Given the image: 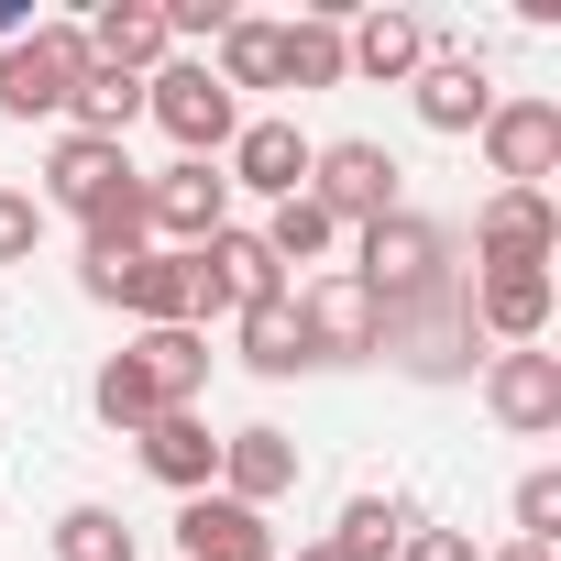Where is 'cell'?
<instances>
[{
	"instance_id": "cell-1",
	"label": "cell",
	"mask_w": 561,
	"mask_h": 561,
	"mask_svg": "<svg viewBox=\"0 0 561 561\" xmlns=\"http://www.w3.org/2000/svg\"><path fill=\"white\" fill-rule=\"evenodd\" d=\"M342 275L386 320L397 309H430V298H451V231L419 220V209H386V220H364V264H342Z\"/></svg>"
},
{
	"instance_id": "cell-2",
	"label": "cell",
	"mask_w": 561,
	"mask_h": 561,
	"mask_svg": "<svg viewBox=\"0 0 561 561\" xmlns=\"http://www.w3.org/2000/svg\"><path fill=\"white\" fill-rule=\"evenodd\" d=\"M144 122H165V144H176L187 165H220L231 133H242V100L209 78V56H165V67L144 78Z\"/></svg>"
},
{
	"instance_id": "cell-3",
	"label": "cell",
	"mask_w": 561,
	"mask_h": 561,
	"mask_svg": "<svg viewBox=\"0 0 561 561\" xmlns=\"http://www.w3.org/2000/svg\"><path fill=\"white\" fill-rule=\"evenodd\" d=\"M89 78V34L78 23H34L23 45H0V111L12 122H56Z\"/></svg>"
},
{
	"instance_id": "cell-4",
	"label": "cell",
	"mask_w": 561,
	"mask_h": 561,
	"mask_svg": "<svg viewBox=\"0 0 561 561\" xmlns=\"http://www.w3.org/2000/svg\"><path fill=\"white\" fill-rule=\"evenodd\" d=\"M264 298H287V264L264 253V231H209L198 242V331L209 320H242V309H264Z\"/></svg>"
},
{
	"instance_id": "cell-5",
	"label": "cell",
	"mask_w": 561,
	"mask_h": 561,
	"mask_svg": "<svg viewBox=\"0 0 561 561\" xmlns=\"http://www.w3.org/2000/svg\"><path fill=\"white\" fill-rule=\"evenodd\" d=\"M462 320L484 342H506V353H539V331H550V264H473Z\"/></svg>"
},
{
	"instance_id": "cell-6",
	"label": "cell",
	"mask_w": 561,
	"mask_h": 561,
	"mask_svg": "<svg viewBox=\"0 0 561 561\" xmlns=\"http://www.w3.org/2000/svg\"><path fill=\"white\" fill-rule=\"evenodd\" d=\"M309 198H320L342 231H364V220L397 209V154L364 144V133H353V144H320V154H309Z\"/></svg>"
},
{
	"instance_id": "cell-7",
	"label": "cell",
	"mask_w": 561,
	"mask_h": 561,
	"mask_svg": "<svg viewBox=\"0 0 561 561\" xmlns=\"http://www.w3.org/2000/svg\"><path fill=\"white\" fill-rule=\"evenodd\" d=\"M144 231H165V253H198L209 231H231V176L176 154L165 176H144Z\"/></svg>"
},
{
	"instance_id": "cell-8",
	"label": "cell",
	"mask_w": 561,
	"mask_h": 561,
	"mask_svg": "<svg viewBox=\"0 0 561 561\" xmlns=\"http://www.w3.org/2000/svg\"><path fill=\"white\" fill-rule=\"evenodd\" d=\"M298 331H309V364H364V353H386V309L353 287V275H309V287H298Z\"/></svg>"
},
{
	"instance_id": "cell-9",
	"label": "cell",
	"mask_w": 561,
	"mask_h": 561,
	"mask_svg": "<svg viewBox=\"0 0 561 561\" xmlns=\"http://www.w3.org/2000/svg\"><path fill=\"white\" fill-rule=\"evenodd\" d=\"M473 342H484V331L462 320V287H451V298H430V309H397V320H386V353H397L419 386H451V375H473Z\"/></svg>"
},
{
	"instance_id": "cell-10",
	"label": "cell",
	"mask_w": 561,
	"mask_h": 561,
	"mask_svg": "<svg viewBox=\"0 0 561 561\" xmlns=\"http://www.w3.org/2000/svg\"><path fill=\"white\" fill-rule=\"evenodd\" d=\"M561 253V209L550 187H495L473 209V264H550Z\"/></svg>"
},
{
	"instance_id": "cell-11",
	"label": "cell",
	"mask_w": 561,
	"mask_h": 561,
	"mask_svg": "<svg viewBox=\"0 0 561 561\" xmlns=\"http://www.w3.org/2000/svg\"><path fill=\"white\" fill-rule=\"evenodd\" d=\"M484 165L506 187H539L561 165V100H495L484 111Z\"/></svg>"
},
{
	"instance_id": "cell-12",
	"label": "cell",
	"mask_w": 561,
	"mask_h": 561,
	"mask_svg": "<svg viewBox=\"0 0 561 561\" xmlns=\"http://www.w3.org/2000/svg\"><path fill=\"white\" fill-rule=\"evenodd\" d=\"M122 187H133V154H122V144L67 133V144L45 154V187H34V198H45V220H56V209H67V220H89V209H100V198H122Z\"/></svg>"
},
{
	"instance_id": "cell-13",
	"label": "cell",
	"mask_w": 561,
	"mask_h": 561,
	"mask_svg": "<svg viewBox=\"0 0 561 561\" xmlns=\"http://www.w3.org/2000/svg\"><path fill=\"white\" fill-rule=\"evenodd\" d=\"M484 408H495L517 440L561 430V353H495V364H484Z\"/></svg>"
},
{
	"instance_id": "cell-14",
	"label": "cell",
	"mask_w": 561,
	"mask_h": 561,
	"mask_svg": "<svg viewBox=\"0 0 561 561\" xmlns=\"http://www.w3.org/2000/svg\"><path fill=\"white\" fill-rule=\"evenodd\" d=\"M309 154H320V144H309L298 122H242L220 176H231V187H253V198H298V187H309Z\"/></svg>"
},
{
	"instance_id": "cell-15",
	"label": "cell",
	"mask_w": 561,
	"mask_h": 561,
	"mask_svg": "<svg viewBox=\"0 0 561 561\" xmlns=\"http://www.w3.org/2000/svg\"><path fill=\"white\" fill-rule=\"evenodd\" d=\"M111 309H133L144 331H198V253H133Z\"/></svg>"
},
{
	"instance_id": "cell-16",
	"label": "cell",
	"mask_w": 561,
	"mask_h": 561,
	"mask_svg": "<svg viewBox=\"0 0 561 561\" xmlns=\"http://www.w3.org/2000/svg\"><path fill=\"white\" fill-rule=\"evenodd\" d=\"M287 484H298V440H287V430H264V419H253V430H231V440H220V495H231V506H253V517H264Z\"/></svg>"
},
{
	"instance_id": "cell-17",
	"label": "cell",
	"mask_w": 561,
	"mask_h": 561,
	"mask_svg": "<svg viewBox=\"0 0 561 561\" xmlns=\"http://www.w3.org/2000/svg\"><path fill=\"white\" fill-rule=\"evenodd\" d=\"M144 473H154L165 495H209V484H220V440H209V419H198V408H165V419L144 430Z\"/></svg>"
},
{
	"instance_id": "cell-18",
	"label": "cell",
	"mask_w": 561,
	"mask_h": 561,
	"mask_svg": "<svg viewBox=\"0 0 561 561\" xmlns=\"http://www.w3.org/2000/svg\"><path fill=\"white\" fill-rule=\"evenodd\" d=\"M176 550H187V561H275V539H264V517H253V506H231L220 484L176 506Z\"/></svg>"
},
{
	"instance_id": "cell-19",
	"label": "cell",
	"mask_w": 561,
	"mask_h": 561,
	"mask_svg": "<svg viewBox=\"0 0 561 561\" xmlns=\"http://www.w3.org/2000/svg\"><path fill=\"white\" fill-rule=\"evenodd\" d=\"M342 56H353V78L397 89V78L430 67V23H419V12H364V23H342Z\"/></svg>"
},
{
	"instance_id": "cell-20",
	"label": "cell",
	"mask_w": 561,
	"mask_h": 561,
	"mask_svg": "<svg viewBox=\"0 0 561 561\" xmlns=\"http://www.w3.org/2000/svg\"><path fill=\"white\" fill-rule=\"evenodd\" d=\"M89 34V67H122V78H154L165 67V0H111L100 23H78Z\"/></svg>"
},
{
	"instance_id": "cell-21",
	"label": "cell",
	"mask_w": 561,
	"mask_h": 561,
	"mask_svg": "<svg viewBox=\"0 0 561 561\" xmlns=\"http://www.w3.org/2000/svg\"><path fill=\"white\" fill-rule=\"evenodd\" d=\"M408 100H419L430 133H484V111H495V89H484L473 56H430V67L408 78Z\"/></svg>"
},
{
	"instance_id": "cell-22",
	"label": "cell",
	"mask_w": 561,
	"mask_h": 561,
	"mask_svg": "<svg viewBox=\"0 0 561 561\" xmlns=\"http://www.w3.org/2000/svg\"><path fill=\"white\" fill-rule=\"evenodd\" d=\"M353 56H342V12H298L275 23V89H342Z\"/></svg>"
},
{
	"instance_id": "cell-23",
	"label": "cell",
	"mask_w": 561,
	"mask_h": 561,
	"mask_svg": "<svg viewBox=\"0 0 561 561\" xmlns=\"http://www.w3.org/2000/svg\"><path fill=\"white\" fill-rule=\"evenodd\" d=\"M133 364L154 375V408H198V386H209V331H144Z\"/></svg>"
},
{
	"instance_id": "cell-24",
	"label": "cell",
	"mask_w": 561,
	"mask_h": 561,
	"mask_svg": "<svg viewBox=\"0 0 561 561\" xmlns=\"http://www.w3.org/2000/svg\"><path fill=\"white\" fill-rule=\"evenodd\" d=\"M231 353H242L253 375H298V364H309V331H298V298H264V309H242V320H231Z\"/></svg>"
},
{
	"instance_id": "cell-25",
	"label": "cell",
	"mask_w": 561,
	"mask_h": 561,
	"mask_svg": "<svg viewBox=\"0 0 561 561\" xmlns=\"http://www.w3.org/2000/svg\"><path fill=\"white\" fill-rule=\"evenodd\" d=\"M144 122V78H122V67H89L78 78V100H67V133H89V144H122Z\"/></svg>"
},
{
	"instance_id": "cell-26",
	"label": "cell",
	"mask_w": 561,
	"mask_h": 561,
	"mask_svg": "<svg viewBox=\"0 0 561 561\" xmlns=\"http://www.w3.org/2000/svg\"><path fill=\"white\" fill-rule=\"evenodd\" d=\"M89 408H100V419H111L122 440H144V430L165 419V408H154V375H144L133 353H111V364H100V386H89Z\"/></svg>"
},
{
	"instance_id": "cell-27",
	"label": "cell",
	"mask_w": 561,
	"mask_h": 561,
	"mask_svg": "<svg viewBox=\"0 0 561 561\" xmlns=\"http://www.w3.org/2000/svg\"><path fill=\"white\" fill-rule=\"evenodd\" d=\"M408 528H419V517H408L397 495H353V506H342V528H331V550H342V561H397V539H408Z\"/></svg>"
},
{
	"instance_id": "cell-28",
	"label": "cell",
	"mask_w": 561,
	"mask_h": 561,
	"mask_svg": "<svg viewBox=\"0 0 561 561\" xmlns=\"http://www.w3.org/2000/svg\"><path fill=\"white\" fill-rule=\"evenodd\" d=\"M331 242H342V220H331L309 187H298V198H275V220H264V253H275V264H320Z\"/></svg>"
},
{
	"instance_id": "cell-29",
	"label": "cell",
	"mask_w": 561,
	"mask_h": 561,
	"mask_svg": "<svg viewBox=\"0 0 561 561\" xmlns=\"http://www.w3.org/2000/svg\"><path fill=\"white\" fill-rule=\"evenodd\" d=\"M56 561H133L122 506H67V517H56Z\"/></svg>"
},
{
	"instance_id": "cell-30",
	"label": "cell",
	"mask_w": 561,
	"mask_h": 561,
	"mask_svg": "<svg viewBox=\"0 0 561 561\" xmlns=\"http://www.w3.org/2000/svg\"><path fill=\"white\" fill-rule=\"evenodd\" d=\"M209 78H220L231 100H242V89H275V23H231V34H220V67H209Z\"/></svg>"
},
{
	"instance_id": "cell-31",
	"label": "cell",
	"mask_w": 561,
	"mask_h": 561,
	"mask_svg": "<svg viewBox=\"0 0 561 561\" xmlns=\"http://www.w3.org/2000/svg\"><path fill=\"white\" fill-rule=\"evenodd\" d=\"M34 242H45V198L0 187V264H34Z\"/></svg>"
},
{
	"instance_id": "cell-32",
	"label": "cell",
	"mask_w": 561,
	"mask_h": 561,
	"mask_svg": "<svg viewBox=\"0 0 561 561\" xmlns=\"http://www.w3.org/2000/svg\"><path fill=\"white\" fill-rule=\"evenodd\" d=\"M517 539H539V550L561 539V473H528L517 484Z\"/></svg>"
},
{
	"instance_id": "cell-33",
	"label": "cell",
	"mask_w": 561,
	"mask_h": 561,
	"mask_svg": "<svg viewBox=\"0 0 561 561\" xmlns=\"http://www.w3.org/2000/svg\"><path fill=\"white\" fill-rule=\"evenodd\" d=\"M231 23H242L231 0H165V45H176V34H187V45H220Z\"/></svg>"
},
{
	"instance_id": "cell-34",
	"label": "cell",
	"mask_w": 561,
	"mask_h": 561,
	"mask_svg": "<svg viewBox=\"0 0 561 561\" xmlns=\"http://www.w3.org/2000/svg\"><path fill=\"white\" fill-rule=\"evenodd\" d=\"M397 561H473V539H462V528H408Z\"/></svg>"
},
{
	"instance_id": "cell-35",
	"label": "cell",
	"mask_w": 561,
	"mask_h": 561,
	"mask_svg": "<svg viewBox=\"0 0 561 561\" xmlns=\"http://www.w3.org/2000/svg\"><path fill=\"white\" fill-rule=\"evenodd\" d=\"M34 34V12H23V0H0V45H23Z\"/></svg>"
},
{
	"instance_id": "cell-36",
	"label": "cell",
	"mask_w": 561,
	"mask_h": 561,
	"mask_svg": "<svg viewBox=\"0 0 561 561\" xmlns=\"http://www.w3.org/2000/svg\"><path fill=\"white\" fill-rule=\"evenodd\" d=\"M495 561H550V550H539V539H506V550H495Z\"/></svg>"
},
{
	"instance_id": "cell-37",
	"label": "cell",
	"mask_w": 561,
	"mask_h": 561,
	"mask_svg": "<svg viewBox=\"0 0 561 561\" xmlns=\"http://www.w3.org/2000/svg\"><path fill=\"white\" fill-rule=\"evenodd\" d=\"M287 561H342V550H331V539H309V550H287Z\"/></svg>"
}]
</instances>
